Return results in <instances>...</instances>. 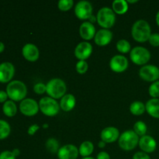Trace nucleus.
Returning <instances> with one entry per match:
<instances>
[{"label": "nucleus", "instance_id": "nucleus-17", "mask_svg": "<svg viewBox=\"0 0 159 159\" xmlns=\"http://www.w3.org/2000/svg\"><path fill=\"white\" fill-rule=\"evenodd\" d=\"M113 38V33L109 29L99 30L94 37L95 43L99 46H105L107 45Z\"/></svg>", "mask_w": 159, "mask_h": 159}, {"label": "nucleus", "instance_id": "nucleus-22", "mask_svg": "<svg viewBox=\"0 0 159 159\" xmlns=\"http://www.w3.org/2000/svg\"><path fill=\"white\" fill-rule=\"evenodd\" d=\"M93 150H94V145H93V142L89 141H85L82 142L79 148V154L83 158L89 157V155L93 152Z\"/></svg>", "mask_w": 159, "mask_h": 159}, {"label": "nucleus", "instance_id": "nucleus-11", "mask_svg": "<svg viewBox=\"0 0 159 159\" xmlns=\"http://www.w3.org/2000/svg\"><path fill=\"white\" fill-rule=\"evenodd\" d=\"M110 67L113 71L122 72L128 67V60L125 56L116 54L110 59Z\"/></svg>", "mask_w": 159, "mask_h": 159}, {"label": "nucleus", "instance_id": "nucleus-21", "mask_svg": "<svg viewBox=\"0 0 159 159\" xmlns=\"http://www.w3.org/2000/svg\"><path fill=\"white\" fill-rule=\"evenodd\" d=\"M145 108L151 116L155 118H159V99L158 98L149 99L146 102Z\"/></svg>", "mask_w": 159, "mask_h": 159}, {"label": "nucleus", "instance_id": "nucleus-37", "mask_svg": "<svg viewBox=\"0 0 159 159\" xmlns=\"http://www.w3.org/2000/svg\"><path fill=\"white\" fill-rule=\"evenodd\" d=\"M39 129H40V126L37 125V124H33V125L30 126L29 128H28L27 132L30 135H34V134H35L36 132L39 130Z\"/></svg>", "mask_w": 159, "mask_h": 159}, {"label": "nucleus", "instance_id": "nucleus-7", "mask_svg": "<svg viewBox=\"0 0 159 159\" xmlns=\"http://www.w3.org/2000/svg\"><path fill=\"white\" fill-rule=\"evenodd\" d=\"M130 59L136 65H145L151 58V53L147 48L137 46L130 51Z\"/></svg>", "mask_w": 159, "mask_h": 159}, {"label": "nucleus", "instance_id": "nucleus-44", "mask_svg": "<svg viewBox=\"0 0 159 159\" xmlns=\"http://www.w3.org/2000/svg\"><path fill=\"white\" fill-rule=\"evenodd\" d=\"M156 22H157V23H158V25L159 26V11L158 12H157V14H156Z\"/></svg>", "mask_w": 159, "mask_h": 159}, {"label": "nucleus", "instance_id": "nucleus-41", "mask_svg": "<svg viewBox=\"0 0 159 159\" xmlns=\"http://www.w3.org/2000/svg\"><path fill=\"white\" fill-rule=\"evenodd\" d=\"M89 20L90 23H94L95 21H97V20H96V17L93 15H92L91 16L89 17Z\"/></svg>", "mask_w": 159, "mask_h": 159}, {"label": "nucleus", "instance_id": "nucleus-18", "mask_svg": "<svg viewBox=\"0 0 159 159\" xmlns=\"http://www.w3.org/2000/svg\"><path fill=\"white\" fill-rule=\"evenodd\" d=\"M119 138V130L114 127H107L101 132V139L106 143H113Z\"/></svg>", "mask_w": 159, "mask_h": 159}, {"label": "nucleus", "instance_id": "nucleus-8", "mask_svg": "<svg viewBox=\"0 0 159 159\" xmlns=\"http://www.w3.org/2000/svg\"><path fill=\"white\" fill-rule=\"evenodd\" d=\"M140 77L147 82H155L159 79V68L154 65H145L139 70Z\"/></svg>", "mask_w": 159, "mask_h": 159}, {"label": "nucleus", "instance_id": "nucleus-35", "mask_svg": "<svg viewBox=\"0 0 159 159\" xmlns=\"http://www.w3.org/2000/svg\"><path fill=\"white\" fill-rule=\"evenodd\" d=\"M0 159H16V157L10 151H4L0 154Z\"/></svg>", "mask_w": 159, "mask_h": 159}, {"label": "nucleus", "instance_id": "nucleus-28", "mask_svg": "<svg viewBox=\"0 0 159 159\" xmlns=\"http://www.w3.org/2000/svg\"><path fill=\"white\" fill-rule=\"evenodd\" d=\"M10 126L6 120H0V139H5L10 134Z\"/></svg>", "mask_w": 159, "mask_h": 159}, {"label": "nucleus", "instance_id": "nucleus-36", "mask_svg": "<svg viewBox=\"0 0 159 159\" xmlns=\"http://www.w3.org/2000/svg\"><path fill=\"white\" fill-rule=\"evenodd\" d=\"M133 159H151V158L145 152H138L134 155Z\"/></svg>", "mask_w": 159, "mask_h": 159}, {"label": "nucleus", "instance_id": "nucleus-33", "mask_svg": "<svg viewBox=\"0 0 159 159\" xmlns=\"http://www.w3.org/2000/svg\"><path fill=\"white\" fill-rule=\"evenodd\" d=\"M34 90L36 93H37V94H43V93H44L47 90L46 85H45L44 83H43V82H38V83L34 85Z\"/></svg>", "mask_w": 159, "mask_h": 159}, {"label": "nucleus", "instance_id": "nucleus-3", "mask_svg": "<svg viewBox=\"0 0 159 159\" xmlns=\"http://www.w3.org/2000/svg\"><path fill=\"white\" fill-rule=\"evenodd\" d=\"M46 93H48L50 97L54 99L63 97L67 90L65 82L62 79H58V78L51 79L46 84Z\"/></svg>", "mask_w": 159, "mask_h": 159}, {"label": "nucleus", "instance_id": "nucleus-23", "mask_svg": "<svg viewBox=\"0 0 159 159\" xmlns=\"http://www.w3.org/2000/svg\"><path fill=\"white\" fill-rule=\"evenodd\" d=\"M112 6L113 12L117 14H124L128 9V3L125 0H114Z\"/></svg>", "mask_w": 159, "mask_h": 159}, {"label": "nucleus", "instance_id": "nucleus-42", "mask_svg": "<svg viewBox=\"0 0 159 159\" xmlns=\"http://www.w3.org/2000/svg\"><path fill=\"white\" fill-rule=\"evenodd\" d=\"M98 146H99V148H104L106 146V142H104L103 141H99V144H98Z\"/></svg>", "mask_w": 159, "mask_h": 159}, {"label": "nucleus", "instance_id": "nucleus-4", "mask_svg": "<svg viewBox=\"0 0 159 159\" xmlns=\"http://www.w3.org/2000/svg\"><path fill=\"white\" fill-rule=\"evenodd\" d=\"M138 143L139 137L134 130H127L120 135L119 145L123 150H133L137 147Z\"/></svg>", "mask_w": 159, "mask_h": 159}, {"label": "nucleus", "instance_id": "nucleus-27", "mask_svg": "<svg viewBox=\"0 0 159 159\" xmlns=\"http://www.w3.org/2000/svg\"><path fill=\"white\" fill-rule=\"evenodd\" d=\"M148 127L146 125V124L143 121H138L134 124V131L138 135V136H144L146 135V133H147Z\"/></svg>", "mask_w": 159, "mask_h": 159}, {"label": "nucleus", "instance_id": "nucleus-2", "mask_svg": "<svg viewBox=\"0 0 159 159\" xmlns=\"http://www.w3.org/2000/svg\"><path fill=\"white\" fill-rule=\"evenodd\" d=\"M6 93L12 101H20L24 99L25 96H26L27 88L21 81H11L6 87Z\"/></svg>", "mask_w": 159, "mask_h": 159}, {"label": "nucleus", "instance_id": "nucleus-13", "mask_svg": "<svg viewBox=\"0 0 159 159\" xmlns=\"http://www.w3.org/2000/svg\"><path fill=\"white\" fill-rule=\"evenodd\" d=\"M93 52V46L87 41L80 42L75 49V55L79 61H85L91 55Z\"/></svg>", "mask_w": 159, "mask_h": 159}, {"label": "nucleus", "instance_id": "nucleus-29", "mask_svg": "<svg viewBox=\"0 0 159 159\" xmlns=\"http://www.w3.org/2000/svg\"><path fill=\"white\" fill-rule=\"evenodd\" d=\"M131 47H130V43H129V41H127V40H120L119 41L116 43V49L121 53H128L129 51H131Z\"/></svg>", "mask_w": 159, "mask_h": 159}, {"label": "nucleus", "instance_id": "nucleus-43", "mask_svg": "<svg viewBox=\"0 0 159 159\" xmlns=\"http://www.w3.org/2000/svg\"><path fill=\"white\" fill-rule=\"evenodd\" d=\"M4 49H5V45H4V43H3L2 42L0 41V53L2 52V51H4Z\"/></svg>", "mask_w": 159, "mask_h": 159}, {"label": "nucleus", "instance_id": "nucleus-47", "mask_svg": "<svg viewBox=\"0 0 159 159\" xmlns=\"http://www.w3.org/2000/svg\"><path fill=\"white\" fill-rule=\"evenodd\" d=\"M82 159H95L94 158H92V157H85V158H83Z\"/></svg>", "mask_w": 159, "mask_h": 159}, {"label": "nucleus", "instance_id": "nucleus-14", "mask_svg": "<svg viewBox=\"0 0 159 159\" xmlns=\"http://www.w3.org/2000/svg\"><path fill=\"white\" fill-rule=\"evenodd\" d=\"M15 73L14 65L10 62L0 64V82H8L12 79Z\"/></svg>", "mask_w": 159, "mask_h": 159}, {"label": "nucleus", "instance_id": "nucleus-46", "mask_svg": "<svg viewBox=\"0 0 159 159\" xmlns=\"http://www.w3.org/2000/svg\"><path fill=\"white\" fill-rule=\"evenodd\" d=\"M48 127H49V126H48V124H44L43 125V128H48Z\"/></svg>", "mask_w": 159, "mask_h": 159}, {"label": "nucleus", "instance_id": "nucleus-24", "mask_svg": "<svg viewBox=\"0 0 159 159\" xmlns=\"http://www.w3.org/2000/svg\"><path fill=\"white\" fill-rule=\"evenodd\" d=\"M2 111L7 116H15L17 112V107L12 100H7L2 106Z\"/></svg>", "mask_w": 159, "mask_h": 159}, {"label": "nucleus", "instance_id": "nucleus-39", "mask_svg": "<svg viewBox=\"0 0 159 159\" xmlns=\"http://www.w3.org/2000/svg\"><path fill=\"white\" fill-rule=\"evenodd\" d=\"M8 98L7 93L3 90H0V102H6V99Z\"/></svg>", "mask_w": 159, "mask_h": 159}, {"label": "nucleus", "instance_id": "nucleus-26", "mask_svg": "<svg viewBox=\"0 0 159 159\" xmlns=\"http://www.w3.org/2000/svg\"><path fill=\"white\" fill-rule=\"evenodd\" d=\"M45 145H46L47 150H48L49 152H51V153H53V154L57 153L59 149H60V148H59L58 141H57L55 138H48V139L47 140Z\"/></svg>", "mask_w": 159, "mask_h": 159}, {"label": "nucleus", "instance_id": "nucleus-19", "mask_svg": "<svg viewBox=\"0 0 159 159\" xmlns=\"http://www.w3.org/2000/svg\"><path fill=\"white\" fill-rule=\"evenodd\" d=\"M96 34V27L89 21L82 23L79 27V34L84 40H91L95 37Z\"/></svg>", "mask_w": 159, "mask_h": 159}, {"label": "nucleus", "instance_id": "nucleus-30", "mask_svg": "<svg viewBox=\"0 0 159 159\" xmlns=\"http://www.w3.org/2000/svg\"><path fill=\"white\" fill-rule=\"evenodd\" d=\"M148 93L153 98H158L159 96V81H155L152 82L149 86Z\"/></svg>", "mask_w": 159, "mask_h": 159}, {"label": "nucleus", "instance_id": "nucleus-38", "mask_svg": "<svg viewBox=\"0 0 159 159\" xmlns=\"http://www.w3.org/2000/svg\"><path fill=\"white\" fill-rule=\"evenodd\" d=\"M96 159H110V156L107 152H100L97 155Z\"/></svg>", "mask_w": 159, "mask_h": 159}, {"label": "nucleus", "instance_id": "nucleus-34", "mask_svg": "<svg viewBox=\"0 0 159 159\" xmlns=\"http://www.w3.org/2000/svg\"><path fill=\"white\" fill-rule=\"evenodd\" d=\"M148 40H149V43H150L152 46H155V47L159 46V34L158 33H154V34H151Z\"/></svg>", "mask_w": 159, "mask_h": 159}, {"label": "nucleus", "instance_id": "nucleus-15", "mask_svg": "<svg viewBox=\"0 0 159 159\" xmlns=\"http://www.w3.org/2000/svg\"><path fill=\"white\" fill-rule=\"evenodd\" d=\"M140 148L145 153H152L156 149L157 142L150 135H144L139 139Z\"/></svg>", "mask_w": 159, "mask_h": 159}, {"label": "nucleus", "instance_id": "nucleus-31", "mask_svg": "<svg viewBox=\"0 0 159 159\" xmlns=\"http://www.w3.org/2000/svg\"><path fill=\"white\" fill-rule=\"evenodd\" d=\"M74 2L73 0H59L58 8L62 11L69 10L73 6Z\"/></svg>", "mask_w": 159, "mask_h": 159}, {"label": "nucleus", "instance_id": "nucleus-25", "mask_svg": "<svg viewBox=\"0 0 159 159\" xmlns=\"http://www.w3.org/2000/svg\"><path fill=\"white\" fill-rule=\"evenodd\" d=\"M146 110L145 105L141 101H134L130 106V111L134 115H141Z\"/></svg>", "mask_w": 159, "mask_h": 159}, {"label": "nucleus", "instance_id": "nucleus-45", "mask_svg": "<svg viewBox=\"0 0 159 159\" xmlns=\"http://www.w3.org/2000/svg\"><path fill=\"white\" fill-rule=\"evenodd\" d=\"M127 3L130 2V3H134V2H138V0H128V1H127Z\"/></svg>", "mask_w": 159, "mask_h": 159}, {"label": "nucleus", "instance_id": "nucleus-9", "mask_svg": "<svg viewBox=\"0 0 159 159\" xmlns=\"http://www.w3.org/2000/svg\"><path fill=\"white\" fill-rule=\"evenodd\" d=\"M93 6L86 0L79 1L75 7L76 16L80 20H89L93 15Z\"/></svg>", "mask_w": 159, "mask_h": 159}, {"label": "nucleus", "instance_id": "nucleus-16", "mask_svg": "<svg viewBox=\"0 0 159 159\" xmlns=\"http://www.w3.org/2000/svg\"><path fill=\"white\" fill-rule=\"evenodd\" d=\"M22 54L23 57L30 61H35L40 56L38 48L35 44L30 43H26L23 46L22 49Z\"/></svg>", "mask_w": 159, "mask_h": 159}, {"label": "nucleus", "instance_id": "nucleus-10", "mask_svg": "<svg viewBox=\"0 0 159 159\" xmlns=\"http://www.w3.org/2000/svg\"><path fill=\"white\" fill-rule=\"evenodd\" d=\"M40 109L39 104L34 99L26 98L23 99L20 104V110L23 114L26 116H34L38 113Z\"/></svg>", "mask_w": 159, "mask_h": 159}, {"label": "nucleus", "instance_id": "nucleus-20", "mask_svg": "<svg viewBox=\"0 0 159 159\" xmlns=\"http://www.w3.org/2000/svg\"><path fill=\"white\" fill-rule=\"evenodd\" d=\"M76 103L75 97L72 94H65L60 101V107L65 112L71 111Z\"/></svg>", "mask_w": 159, "mask_h": 159}, {"label": "nucleus", "instance_id": "nucleus-32", "mask_svg": "<svg viewBox=\"0 0 159 159\" xmlns=\"http://www.w3.org/2000/svg\"><path fill=\"white\" fill-rule=\"evenodd\" d=\"M76 71L79 73V74H84L85 72H86L87 70H88L89 65L85 61L80 60L77 62L75 65Z\"/></svg>", "mask_w": 159, "mask_h": 159}, {"label": "nucleus", "instance_id": "nucleus-12", "mask_svg": "<svg viewBox=\"0 0 159 159\" xmlns=\"http://www.w3.org/2000/svg\"><path fill=\"white\" fill-rule=\"evenodd\" d=\"M79 148L73 144H66L60 148L57 152L59 159H76L79 156Z\"/></svg>", "mask_w": 159, "mask_h": 159}, {"label": "nucleus", "instance_id": "nucleus-1", "mask_svg": "<svg viewBox=\"0 0 159 159\" xmlns=\"http://www.w3.org/2000/svg\"><path fill=\"white\" fill-rule=\"evenodd\" d=\"M131 34L133 38L138 42H145L148 40L152 29L146 20H138L132 26Z\"/></svg>", "mask_w": 159, "mask_h": 159}, {"label": "nucleus", "instance_id": "nucleus-40", "mask_svg": "<svg viewBox=\"0 0 159 159\" xmlns=\"http://www.w3.org/2000/svg\"><path fill=\"white\" fill-rule=\"evenodd\" d=\"M12 154H13V155L16 157H16H18L19 155H20V151L19 150L18 148H14L13 150L12 151Z\"/></svg>", "mask_w": 159, "mask_h": 159}, {"label": "nucleus", "instance_id": "nucleus-6", "mask_svg": "<svg viewBox=\"0 0 159 159\" xmlns=\"http://www.w3.org/2000/svg\"><path fill=\"white\" fill-rule=\"evenodd\" d=\"M39 107L43 114L49 116H55L60 110V104L50 96L41 98L39 102Z\"/></svg>", "mask_w": 159, "mask_h": 159}, {"label": "nucleus", "instance_id": "nucleus-5", "mask_svg": "<svg viewBox=\"0 0 159 159\" xmlns=\"http://www.w3.org/2000/svg\"><path fill=\"white\" fill-rule=\"evenodd\" d=\"M96 20L102 27L109 29L114 25L116 22V15L111 8L105 6L98 11Z\"/></svg>", "mask_w": 159, "mask_h": 159}]
</instances>
